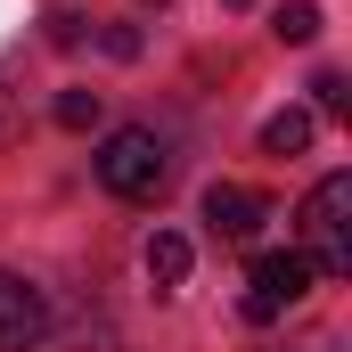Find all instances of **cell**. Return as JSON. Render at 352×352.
<instances>
[{"label":"cell","mask_w":352,"mask_h":352,"mask_svg":"<svg viewBox=\"0 0 352 352\" xmlns=\"http://www.w3.org/2000/svg\"><path fill=\"white\" fill-rule=\"evenodd\" d=\"M311 287H320V270H311L303 246H270V254H254V270H246V320H278V311L303 303Z\"/></svg>","instance_id":"cell-3"},{"label":"cell","mask_w":352,"mask_h":352,"mask_svg":"<svg viewBox=\"0 0 352 352\" xmlns=\"http://www.w3.org/2000/svg\"><path fill=\"white\" fill-rule=\"evenodd\" d=\"M90 173H98V188H107V197H123V205H148V197H164L173 156H164V140H156L148 123H123V131H107V140H98Z\"/></svg>","instance_id":"cell-1"},{"label":"cell","mask_w":352,"mask_h":352,"mask_svg":"<svg viewBox=\"0 0 352 352\" xmlns=\"http://www.w3.org/2000/svg\"><path fill=\"white\" fill-rule=\"evenodd\" d=\"M41 41H50V50H74V41H90V16H82V8H50Z\"/></svg>","instance_id":"cell-10"},{"label":"cell","mask_w":352,"mask_h":352,"mask_svg":"<svg viewBox=\"0 0 352 352\" xmlns=\"http://www.w3.org/2000/svg\"><path fill=\"white\" fill-rule=\"evenodd\" d=\"M311 98H320V107H328V115H344V107H352V82H344V74H336V66H328V74H320V82H311Z\"/></svg>","instance_id":"cell-11"},{"label":"cell","mask_w":352,"mask_h":352,"mask_svg":"<svg viewBox=\"0 0 352 352\" xmlns=\"http://www.w3.org/2000/svg\"><path fill=\"white\" fill-rule=\"evenodd\" d=\"M41 336H50V303H41V287L16 278V270H0V352H33Z\"/></svg>","instance_id":"cell-5"},{"label":"cell","mask_w":352,"mask_h":352,"mask_svg":"<svg viewBox=\"0 0 352 352\" xmlns=\"http://www.w3.org/2000/svg\"><path fill=\"white\" fill-rule=\"evenodd\" d=\"M98 41H107V58H140V33H131V25H107Z\"/></svg>","instance_id":"cell-13"},{"label":"cell","mask_w":352,"mask_h":352,"mask_svg":"<svg viewBox=\"0 0 352 352\" xmlns=\"http://www.w3.org/2000/svg\"><path fill=\"white\" fill-rule=\"evenodd\" d=\"M263 148L270 156H303V148H311V115H303V107H278L263 123Z\"/></svg>","instance_id":"cell-8"},{"label":"cell","mask_w":352,"mask_h":352,"mask_svg":"<svg viewBox=\"0 0 352 352\" xmlns=\"http://www.w3.org/2000/svg\"><path fill=\"white\" fill-rule=\"evenodd\" d=\"M205 221H213V238L254 246L263 221H270V197H263V188H246V180H213V188H205Z\"/></svg>","instance_id":"cell-4"},{"label":"cell","mask_w":352,"mask_h":352,"mask_svg":"<svg viewBox=\"0 0 352 352\" xmlns=\"http://www.w3.org/2000/svg\"><path fill=\"white\" fill-rule=\"evenodd\" d=\"M270 33H278L287 50L320 41V0H278V8H270Z\"/></svg>","instance_id":"cell-7"},{"label":"cell","mask_w":352,"mask_h":352,"mask_svg":"<svg viewBox=\"0 0 352 352\" xmlns=\"http://www.w3.org/2000/svg\"><path fill=\"white\" fill-rule=\"evenodd\" d=\"M140 8H164V0H140Z\"/></svg>","instance_id":"cell-14"},{"label":"cell","mask_w":352,"mask_h":352,"mask_svg":"<svg viewBox=\"0 0 352 352\" xmlns=\"http://www.w3.org/2000/svg\"><path fill=\"white\" fill-rule=\"evenodd\" d=\"M188 263H197V246H188L180 230H156V238H148V278H156V287H180Z\"/></svg>","instance_id":"cell-6"},{"label":"cell","mask_w":352,"mask_h":352,"mask_svg":"<svg viewBox=\"0 0 352 352\" xmlns=\"http://www.w3.org/2000/svg\"><path fill=\"white\" fill-rule=\"evenodd\" d=\"M303 254L320 278H344L352 270V173H328L303 197Z\"/></svg>","instance_id":"cell-2"},{"label":"cell","mask_w":352,"mask_h":352,"mask_svg":"<svg viewBox=\"0 0 352 352\" xmlns=\"http://www.w3.org/2000/svg\"><path fill=\"white\" fill-rule=\"evenodd\" d=\"M25 131V90H8V74H0V140H16Z\"/></svg>","instance_id":"cell-12"},{"label":"cell","mask_w":352,"mask_h":352,"mask_svg":"<svg viewBox=\"0 0 352 352\" xmlns=\"http://www.w3.org/2000/svg\"><path fill=\"white\" fill-rule=\"evenodd\" d=\"M50 115H58V131H90V123H98V90H58Z\"/></svg>","instance_id":"cell-9"}]
</instances>
